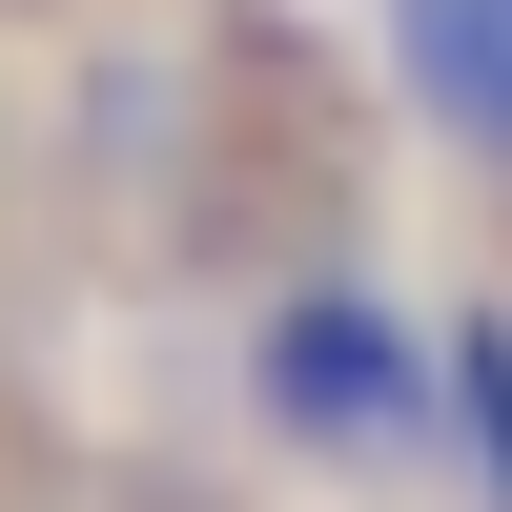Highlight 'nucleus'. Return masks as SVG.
<instances>
[{"label":"nucleus","instance_id":"f257e3e1","mask_svg":"<svg viewBox=\"0 0 512 512\" xmlns=\"http://www.w3.org/2000/svg\"><path fill=\"white\" fill-rule=\"evenodd\" d=\"M246 410H267V451H308V472H410V451L451 431V328L390 308L369 267H287L267 308H246Z\"/></svg>","mask_w":512,"mask_h":512},{"label":"nucleus","instance_id":"f03ea898","mask_svg":"<svg viewBox=\"0 0 512 512\" xmlns=\"http://www.w3.org/2000/svg\"><path fill=\"white\" fill-rule=\"evenodd\" d=\"M369 21H390L410 123H431L451 164H492V185H512V0H369Z\"/></svg>","mask_w":512,"mask_h":512},{"label":"nucleus","instance_id":"7ed1b4c3","mask_svg":"<svg viewBox=\"0 0 512 512\" xmlns=\"http://www.w3.org/2000/svg\"><path fill=\"white\" fill-rule=\"evenodd\" d=\"M451 451H472V512H512V287L451 308Z\"/></svg>","mask_w":512,"mask_h":512}]
</instances>
